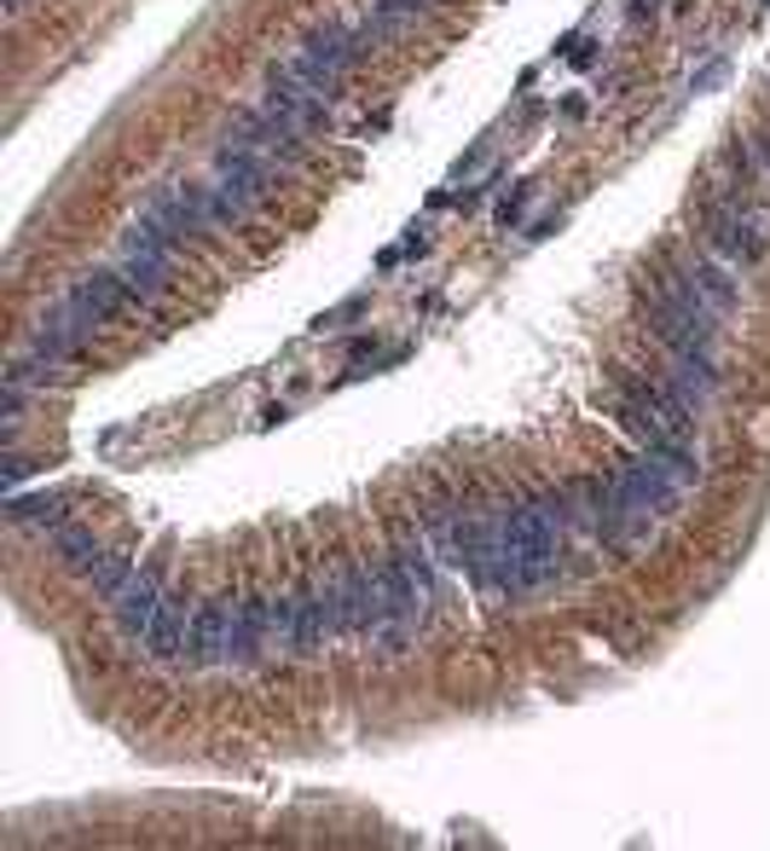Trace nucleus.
<instances>
[{
	"instance_id": "1",
	"label": "nucleus",
	"mask_w": 770,
	"mask_h": 851,
	"mask_svg": "<svg viewBox=\"0 0 770 851\" xmlns=\"http://www.w3.org/2000/svg\"><path fill=\"white\" fill-rule=\"evenodd\" d=\"M366 30H342V23H325V30H314L301 41V53L290 59V70L301 75L314 93H325V99H337V88H342V75L359 64V53H366Z\"/></svg>"
},
{
	"instance_id": "2",
	"label": "nucleus",
	"mask_w": 770,
	"mask_h": 851,
	"mask_svg": "<svg viewBox=\"0 0 770 851\" xmlns=\"http://www.w3.org/2000/svg\"><path fill=\"white\" fill-rule=\"evenodd\" d=\"M701 226H707V249L718 255V262H730V267H753V262H764V249H770L764 226L753 221V209L741 197L707 203Z\"/></svg>"
},
{
	"instance_id": "3",
	"label": "nucleus",
	"mask_w": 770,
	"mask_h": 851,
	"mask_svg": "<svg viewBox=\"0 0 770 851\" xmlns=\"http://www.w3.org/2000/svg\"><path fill=\"white\" fill-rule=\"evenodd\" d=\"M233 632H238V597H209L192 608V655L186 666H233Z\"/></svg>"
},
{
	"instance_id": "4",
	"label": "nucleus",
	"mask_w": 770,
	"mask_h": 851,
	"mask_svg": "<svg viewBox=\"0 0 770 851\" xmlns=\"http://www.w3.org/2000/svg\"><path fill=\"white\" fill-rule=\"evenodd\" d=\"M127 301H134V290H127L122 273H93V278H82V284H75V290L64 296V307H70V314L82 319L88 330L105 325V319H116Z\"/></svg>"
},
{
	"instance_id": "5",
	"label": "nucleus",
	"mask_w": 770,
	"mask_h": 851,
	"mask_svg": "<svg viewBox=\"0 0 770 851\" xmlns=\"http://www.w3.org/2000/svg\"><path fill=\"white\" fill-rule=\"evenodd\" d=\"M163 603H168V597L157 591V580L140 574V567L122 580V591L111 597V608H116V626H122L127 637H134V643H145V632H151V621H157V608H163Z\"/></svg>"
},
{
	"instance_id": "6",
	"label": "nucleus",
	"mask_w": 770,
	"mask_h": 851,
	"mask_svg": "<svg viewBox=\"0 0 770 851\" xmlns=\"http://www.w3.org/2000/svg\"><path fill=\"white\" fill-rule=\"evenodd\" d=\"M140 649H145L151 660H168V666H179V660L192 655V608L179 603V597H168V603L157 608V621H151V632H145Z\"/></svg>"
},
{
	"instance_id": "7",
	"label": "nucleus",
	"mask_w": 770,
	"mask_h": 851,
	"mask_svg": "<svg viewBox=\"0 0 770 851\" xmlns=\"http://www.w3.org/2000/svg\"><path fill=\"white\" fill-rule=\"evenodd\" d=\"M684 273V284L696 290L712 314H736V301H741V290H736V278H730V262H718V255H701V262H684L678 267Z\"/></svg>"
},
{
	"instance_id": "8",
	"label": "nucleus",
	"mask_w": 770,
	"mask_h": 851,
	"mask_svg": "<svg viewBox=\"0 0 770 851\" xmlns=\"http://www.w3.org/2000/svg\"><path fill=\"white\" fill-rule=\"evenodd\" d=\"M423 7H429V0H371V18L359 23V30H366V41H382L394 23H405V18L423 12Z\"/></svg>"
},
{
	"instance_id": "9",
	"label": "nucleus",
	"mask_w": 770,
	"mask_h": 851,
	"mask_svg": "<svg viewBox=\"0 0 770 851\" xmlns=\"http://www.w3.org/2000/svg\"><path fill=\"white\" fill-rule=\"evenodd\" d=\"M522 209H527V186H522V192H510V197L499 203V226H516Z\"/></svg>"
},
{
	"instance_id": "10",
	"label": "nucleus",
	"mask_w": 770,
	"mask_h": 851,
	"mask_svg": "<svg viewBox=\"0 0 770 851\" xmlns=\"http://www.w3.org/2000/svg\"><path fill=\"white\" fill-rule=\"evenodd\" d=\"M753 157H759V168L770 174V134H759V140H753Z\"/></svg>"
},
{
	"instance_id": "11",
	"label": "nucleus",
	"mask_w": 770,
	"mask_h": 851,
	"mask_svg": "<svg viewBox=\"0 0 770 851\" xmlns=\"http://www.w3.org/2000/svg\"><path fill=\"white\" fill-rule=\"evenodd\" d=\"M655 7H660V0H632V12H637V18H644V12H655Z\"/></svg>"
}]
</instances>
